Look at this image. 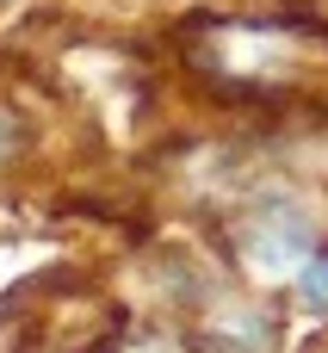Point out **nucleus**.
I'll list each match as a JSON object with an SVG mask.
<instances>
[{
	"label": "nucleus",
	"instance_id": "f257e3e1",
	"mask_svg": "<svg viewBox=\"0 0 328 353\" xmlns=\"http://www.w3.org/2000/svg\"><path fill=\"white\" fill-rule=\"evenodd\" d=\"M298 298H304L310 310H328V254H316V261L298 273Z\"/></svg>",
	"mask_w": 328,
	"mask_h": 353
}]
</instances>
